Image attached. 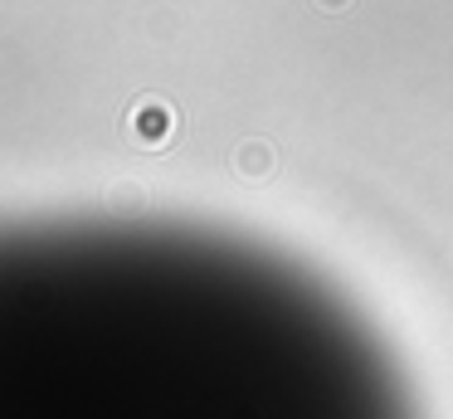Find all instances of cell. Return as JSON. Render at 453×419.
Wrapping results in <instances>:
<instances>
[{
  "mask_svg": "<svg viewBox=\"0 0 453 419\" xmlns=\"http://www.w3.org/2000/svg\"><path fill=\"white\" fill-rule=\"evenodd\" d=\"M127 136L137 146H147V151L171 146V136H176V107H171L166 97H157V93L137 97V103L127 107Z\"/></svg>",
  "mask_w": 453,
  "mask_h": 419,
  "instance_id": "cell-1",
  "label": "cell"
},
{
  "mask_svg": "<svg viewBox=\"0 0 453 419\" xmlns=\"http://www.w3.org/2000/svg\"><path fill=\"white\" fill-rule=\"evenodd\" d=\"M229 166H234V175H244V181H268V175L278 171V151H273V142H264V136H249V142L234 146Z\"/></svg>",
  "mask_w": 453,
  "mask_h": 419,
  "instance_id": "cell-2",
  "label": "cell"
},
{
  "mask_svg": "<svg viewBox=\"0 0 453 419\" xmlns=\"http://www.w3.org/2000/svg\"><path fill=\"white\" fill-rule=\"evenodd\" d=\"M112 210H142V200H147V190H142L137 181H122V185H112Z\"/></svg>",
  "mask_w": 453,
  "mask_h": 419,
  "instance_id": "cell-3",
  "label": "cell"
},
{
  "mask_svg": "<svg viewBox=\"0 0 453 419\" xmlns=\"http://www.w3.org/2000/svg\"><path fill=\"white\" fill-rule=\"evenodd\" d=\"M317 10H326V15H342V10H351L356 0H312Z\"/></svg>",
  "mask_w": 453,
  "mask_h": 419,
  "instance_id": "cell-4",
  "label": "cell"
}]
</instances>
